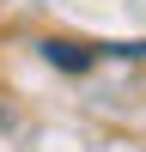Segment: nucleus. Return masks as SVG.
Here are the masks:
<instances>
[{
	"label": "nucleus",
	"mask_w": 146,
	"mask_h": 152,
	"mask_svg": "<svg viewBox=\"0 0 146 152\" xmlns=\"http://www.w3.org/2000/svg\"><path fill=\"white\" fill-rule=\"evenodd\" d=\"M43 61L61 73H91L97 67V43H79V37H49L43 43Z\"/></svg>",
	"instance_id": "nucleus-1"
}]
</instances>
